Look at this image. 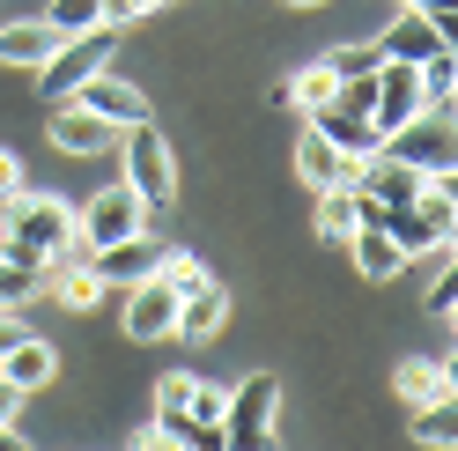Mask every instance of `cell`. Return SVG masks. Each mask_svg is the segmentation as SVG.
<instances>
[{
  "mask_svg": "<svg viewBox=\"0 0 458 451\" xmlns=\"http://www.w3.org/2000/svg\"><path fill=\"white\" fill-rule=\"evenodd\" d=\"M156 274H163V281H170V289H178V296H185V289H199V281H208V267H199L192 251H163V267H156Z\"/></svg>",
  "mask_w": 458,
  "mask_h": 451,
  "instance_id": "cell-29",
  "label": "cell"
},
{
  "mask_svg": "<svg viewBox=\"0 0 458 451\" xmlns=\"http://www.w3.org/2000/svg\"><path fill=\"white\" fill-rule=\"evenodd\" d=\"M340 244H348L355 251V274L362 281H399V274H407L414 260H407V251H399L392 237H385V222H355V230L348 237H340Z\"/></svg>",
  "mask_w": 458,
  "mask_h": 451,
  "instance_id": "cell-15",
  "label": "cell"
},
{
  "mask_svg": "<svg viewBox=\"0 0 458 451\" xmlns=\"http://www.w3.org/2000/svg\"><path fill=\"white\" fill-rule=\"evenodd\" d=\"M111 38H119L111 22H97V30H74L45 67H30V74H38V97H45V104H67L97 67H111Z\"/></svg>",
  "mask_w": 458,
  "mask_h": 451,
  "instance_id": "cell-3",
  "label": "cell"
},
{
  "mask_svg": "<svg viewBox=\"0 0 458 451\" xmlns=\"http://www.w3.org/2000/svg\"><path fill=\"white\" fill-rule=\"evenodd\" d=\"M126 333H133V341H170V333H178V289H170L163 274L133 281V296H126Z\"/></svg>",
  "mask_w": 458,
  "mask_h": 451,
  "instance_id": "cell-10",
  "label": "cell"
},
{
  "mask_svg": "<svg viewBox=\"0 0 458 451\" xmlns=\"http://www.w3.org/2000/svg\"><path fill=\"white\" fill-rule=\"evenodd\" d=\"M392 385H399V400L407 407H428V400H451V362H399L392 370Z\"/></svg>",
  "mask_w": 458,
  "mask_h": 451,
  "instance_id": "cell-20",
  "label": "cell"
},
{
  "mask_svg": "<svg viewBox=\"0 0 458 451\" xmlns=\"http://www.w3.org/2000/svg\"><path fill=\"white\" fill-rule=\"evenodd\" d=\"M296 178H303L310 192H326V185H355V156H340L333 140L310 126V133L296 140Z\"/></svg>",
  "mask_w": 458,
  "mask_h": 451,
  "instance_id": "cell-18",
  "label": "cell"
},
{
  "mask_svg": "<svg viewBox=\"0 0 458 451\" xmlns=\"http://www.w3.org/2000/svg\"><path fill=\"white\" fill-rule=\"evenodd\" d=\"M458 437V414H451V400H428V407H414V444H451Z\"/></svg>",
  "mask_w": 458,
  "mask_h": 451,
  "instance_id": "cell-27",
  "label": "cell"
},
{
  "mask_svg": "<svg viewBox=\"0 0 458 451\" xmlns=\"http://www.w3.org/2000/svg\"><path fill=\"white\" fill-rule=\"evenodd\" d=\"M222 326H229V289H222V281L208 274L199 289H185V296H178V341L208 348V341H215Z\"/></svg>",
  "mask_w": 458,
  "mask_h": 451,
  "instance_id": "cell-13",
  "label": "cell"
},
{
  "mask_svg": "<svg viewBox=\"0 0 458 451\" xmlns=\"http://www.w3.org/2000/svg\"><path fill=\"white\" fill-rule=\"evenodd\" d=\"M52 149H67V156H104V149H119V126L67 97V104H52Z\"/></svg>",
  "mask_w": 458,
  "mask_h": 451,
  "instance_id": "cell-11",
  "label": "cell"
},
{
  "mask_svg": "<svg viewBox=\"0 0 458 451\" xmlns=\"http://www.w3.org/2000/svg\"><path fill=\"white\" fill-rule=\"evenodd\" d=\"M421 111V67L414 60H377V97H369V133H399Z\"/></svg>",
  "mask_w": 458,
  "mask_h": 451,
  "instance_id": "cell-7",
  "label": "cell"
},
{
  "mask_svg": "<svg viewBox=\"0 0 458 451\" xmlns=\"http://www.w3.org/2000/svg\"><path fill=\"white\" fill-rule=\"evenodd\" d=\"M133 230H148V208H140V192L119 178V185H104L89 208H74V244H111V237H133Z\"/></svg>",
  "mask_w": 458,
  "mask_h": 451,
  "instance_id": "cell-5",
  "label": "cell"
},
{
  "mask_svg": "<svg viewBox=\"0 0 458 451\" xmlns=\"http://www.w3.org/2000/svg\"><path fill=\"white\" fill-rule=\"evenodd\" d=\"M399 8H428V15H451L458 22V0H399Z\"/></svg>",
  "mask_w": 458,
  "mask_h": 451,
  "instance_id": "cell-34",
  "label": "cell"
},
{
  "mask_svg": "<svg viewBox=\"0 0 458 451\" xmlns=\"http://www.w3.org/2000/svg\"><path fill=\"white\" fill-rule=\"evenodd\" d=\"M377 149H392L399 163H414L421 178H444L451 171V119H444V111H414V119L399 133H385Z\"/></svg>",
  "mask_w": 458,
  "mask_h": 451,
  "instance_id": "cell-6",
  "label": "cell"
},
{
  "mask_svg": "<svg viewBox=\"0 0 458 451\" xmlns=\"http://www.w3.org/2000/svg\"><path fill=\"white\" fill-rule=\"evenodd\" d=\"M119 178L140 192V208H170V200H178V156H170V140L156 133V119L126 126V156H119Z\"/></svg>",
  "mask_w": 458,
  "mask_h": 451,
  "instance_id": "cell-2",
  "label": "cell"
},
{
  "mask_svg": "<svg viewBox=\"0 0 458 451\" xmlns=\"http://www.w3.org/2000/svg\"><path fill=\"white\" fill-rule=\"evenodd\" d=\"M156 267H163V244H156L148 230L111 237V244H97V251H89V274L104 281V289H133V281H148Z\"/></svg>",
  "mask_w": 458,
  "mask_h": 451,
  "instance_id": "cell-8",
  "label": "cell"
},
{
  "mask_svg": "<svg viewBox=\"0 0 458 451\" xmlns=\"http://www.w3.org/2000/svg\"><path fill=\"white\" fill-rule=\"evenodd\" d=\"M192 370H170V378H156V421H163V437L170 444H185V400H192Z\"/></svg>",
  "mask_w": 458,
  "mask_h": 451,
  "instance_id": "cell-21",
  "label": "cell"
},
{
  "mask_svg": "<svg viewBox=\"0 0 458 451\" xmlns=\"http://www.w3.org/2000/svg\"><path fill=\"white\" fill-rule=\"evenodd\" d=\"M15 185H22V163H15V149H0V200H8Z\"/></svg>",
  "mask_w": 458,
  "mask_h": 451,
  "instance_id": "cell-33",
  "label": "cell"
},
{
  "mask_svg": "<svg viewBox=\"0 0 458 451\" xmlns=\"http://www.w3.org/2000/svg\"><path fill=\"white\" fill-rule=\"evenodd\" d=\"M45 274H52V260H45V251H30V244H8V237H0V311H22V303L45 289Z\"/></svg>",
  "mask_w": 458,
  "mask_h": 451,
  "instance_id": "cell-14",
  "label": "cell"
},
{
  "mask_svg": "<svg viewBox=\"0 0 458 451\" xmlns=\"http://www.w3.org/2000/svg\"><path fill=\"white\" fill-rule=\"evenodd\" d=\"M45 22H52L60 38H74V30H97V22H104V0H52V8H45Z\"/></svg>",
  "mask_w": 458,
  "mask_h": 451,
  "instance_id": "cell-26",
  "label": "cell"
},
{
  "mask_svg": "<svg viewBox=\"0 0 458 451\" xmlns=\"http://www.w3.org/2000/svg\"><path fill=\"white\" fill-rule=\"evenodd\" d=\"M0 378H8V385H22V392H38V385H52V378H60V348H52V341H38V333H15V341L0 348Z\"/></svg>",
  "mask_w": 458,
  "mask_h": 451,
  "instance_id": "cell-16",
  "label": "cell"
},
{
  "mask_svg": "<svg viewBox=\"0 0 458 451\" xmlns=\"http://www.w3.org/2000/svg\"><path fill=\"white\" fill-rule=\"evenodd\" d=\"M451 311H458V274H451V260H444L437 289H428V319H437V326H451Z\"/></svg>",
  "mask_w": 458,
  "mask_h": 451,
  "instance_id": "cell-30",
  "label": "cell"
},
{
  "mask_svg": "<svg viewBox=\"0 0 458 451\" xmlns=\"http://www.w3.org/2000/svg\"><path fill=\"white\" fill-rule=\"evenodd\" d=\"M333 89H340V81H333V67L318 60V67H303V74L289 81V89H281V104H296V111H318V104H326Z\"/></svg>",
  "mask_w": 458,
  "mask_h": 451,
  "instance_id": "cell-25",
  "label": "cell"
},
{
  "mask_svg": "<svg viewBox=\"0 0 458 451\" xmlns=\"http://www.w3.org/2000/svg\"><path fill=\"white\" fill-rule=\"evenodd\" d=\"M126 444H133V451H170V437H163V421H148V430H133Z\"/></svg>",
  "mask_w": 458,
  "mask_h": 451,
  "instance_id": "cell-31",
  "label": "cell"
},
{
  "mask_svg": "<svg viewBox=\"0 0 458 451\" xmlns=\"http://www.w3.org/2000/svg\"><path fill=\"white\" fill-rule=\"evenodd\" d=\"M45 289H60V303H67V311H97V303H104V281H97L89 267H74V260H60V267H52V274H45Z\"/></svg>",
  "mask_w": 458,
  "mask_h": 451,
  "instance_id": "cell-22",
  "label": "cell"
},
{
  "mask_svg": "<svg viewBox=\"0 0 458 451\" xmlns=\"http://www.w3.org/2000/svg\"><path fill=\"white\" fill-rule=\"evenodd\" d=\"M310 126H318V133L333 140L340 156H355V163H362L369 149H377V133H369V119H362V111H348V104H340V97H326L318 111H310Z\"/></svg>",
  "mask_w": 458,
  "mask_h": 451,
  "instance_id": "cell-19",
  "label": "cell"
},
{
  "mask_svg": "<svg viewBox=\"0 0 458 451\" xmlns=\"http://www.w3.org/2000/svg\"><path fill=\"white\" fill-rule=\"evenodd\" d=\"M348 230H355V185H326V192H318V237L340 244Z\"/></svg>",
  "mask_w": 458,
  "mask_h": 451,
  "instance_id": "cell-24",
  "label": "cell"
},
{
  "mask_svg": "<svg viewBox=\"0 0 458 451\" xmlns=\"http://www.w3.org/2000/svg\"><path fill=\"white\" fill-rule=\"evenodd\" d=\"M451 30H458V22L451 15H428V8H399L392 15V30H377V52H385V60H428V52H444L451 45Z\"/></svg>",
  "mask_w": 458,
  "mask_h": 451,
  "instance_id": "cell-9",
  "label": "cell"
},
{
  "mask_svg": "<svg viewBox=\"0 0 458 451\" xmlns=\"http://www.w3.org/2000/svg\"><path fill=\"white\" fill-rule=\"evenodd\" d=\"M377 38H362V45H340V52H326V67H333V81H348V74H377Z\"/></svg>",
  "mask_w": 458,
  "mask_h": 451,
  "instance_id": "cell-28",
  "label": "cell"
},
{
  "mask_svg": "<svg viewBox=\"0 0 458 451\" xmlns=\"http://www.w3.org/2000/svg\"><path fill=\"white\" fill-rule=\"evenodd\" d=\"M15 333H30V326H22L15 311H0V348H8V341H15Z\"/></svg>",
  "mask_w": 458,
  "mask_h": 451,
  "instance_id": "cell-35",
  "label": "cell"
},
{
  "mask_svg": "<svg viewBox=\"0 0 458 451\" xmlns=\"http://www.w3.org/2000/svg\"><path fill=\"white\" fill-rule=\"evenodd\" d=\"M281 8H326V0H281Z\"/></svg>",
  "mask_w": 458,
  "mask_h": 451,
  "instance_id": "cell-36",
  "label": "cell"
},
{
  "mask_svg": "<svg viewBox=\"0 0 458 451\" xmlns=\"http://www.w3.org/2000/svg\"><path fill=\"white\" fill-rule=\"evenodd\" d=\"M451 97H458V60H451V45H444V52H428V60H421V111H444V119H451Z\"/></svg>",
  "mask_w": 458,
  "mask_h": 451,
  "instance_id": "cell-23",
  "label": "cell"
},
{
  "mask_svg": "<svg viewBox=\"0 0 458 451\" xmlns=\"http://www.w3.org/2000/svg\"><path fill=\"white\" fill-rule=\"evenodd\" d=\"M74 104H89L97 111V119H111V126H140V119H148V97H140V89H126V81L119 74H111V67H97L89 81H81V89H74Z\"/></svg>",
  "mask_w": 458,
  "mask_h": 451,
  "instance_id": "cell-12",
  "label": "cell"
},
{
  "mask_svg": "<svg viewBox=\"0 0 458 451\" xmlns=\"http://www.w3.org/2000/svg\"><path fill=\"white\" fill-rule=\"evenodd\" d=\"M274 414H281V378L251 370L222 400V444H274Z\"/></svg>",
  "mask_w": 458,
  "mask_h": 451,
  "instance_id": "cell-4",
  "label": "cell"
},
{
  "mask_svg": "<svg viewBox=\"0 0 458 451\" xmlns=\"http://www.w3.org/2000/svg\"><path fill=\"white\" fill-rule=\"evenodd\" d=\"M0 237H8V244H30V251H45V260H67V244H74V208L52 200V192L15 185L8 200H0Z\"/></svg>",
  "mask_w": 458,
  "mask_h": 451,
  "instance_id": "cell-1",
  "label": "cell"
},
{
  "mask_svg": "<svg viewBox=\"0 0 458 451\" xmlns=\"http://www.w3.org/2000/svg\"><path fill=\"white\" fill-rule=\"evenodd\" d=\"M67 38L52 30L45 15H22V22H0V67H45Z\"/></svg>",
  "mask_w": 458,
  "mask_h": 451,
  "instance_id": "cell-17",
  "label": "cell"
},
{
  "mask_svg": "<svg viewBox=\"0 0 458 451\" xmlns=\"http://www.w3.org/2000/svg\"><path fill=\"white\" fill-rule=\"evenodd\" d=\"M15 407H22V385L0 378V430H15Z\"/></svg>",
  "mask_w": 458,
  "mask_h": 451,
  "instance_id": "cell-32",
  "label": "cell"
}]
</instances>
